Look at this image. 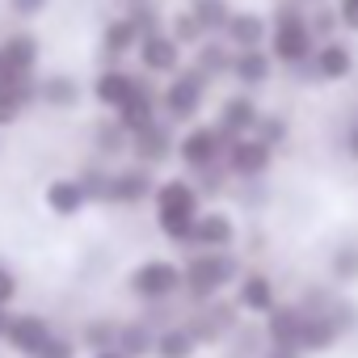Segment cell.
Returning <instances> with one entry per match:
<instances>
[{
    "mask_svg": "<svg viewBox=\"0 0 358 358\" xmlns=\"http://www.w3.org/2000/svg\"><path fill=\"white\" fill-rule=\"evenodd\" d=\"M266 47L278 59V68H287V72L303 68L316 55V47H320L316 30L308 22V5H299V0H278L274 13H270V38H266Z\"/></svg>",
    "mask_w": 358,
    "mask_h": 358,
    "instance_id": "1",
    "label": "cell"
},
{
    "mask_svg": "<svg viewBox=\"0 0 358 358\" xmlns=\"http://www.w3.org/2000/svg\"><path fill=\"white\" fill-rule=\"evenodd\" d=\"M156 224L173 245H194V224L203 215V190L186 177H169L156 186Z\"/></svg>",
    "mask_w": 358,
    "mask_h": 358,
    "instance_id": "2",
    "label": "cell"
},
{
    "mask_svg": "<svg viewBox=\"0 0 358 358\" xmlns=\"http://www.w3.org/2000/svg\"><path fill=\"white\" fill-rule=\"evenodd\" d=\"M228 282H241V262L228 249H199L186 262V291L194 303L215 299Z\"/></svg>",
    "mask_w": 358,
    "mask_h": 358,
    "instance_id": "3",
    "label": "cell"
},
{
    "mask_svg": "<svg viewBox=\"0 0 358 358\" xmlns=\"http://www.w3.org/2000/svg\"><path fill=\"white\" fill-rule=\"evenodd\" d=\"M354 72H358V47L350 43V34L324 38L316 47V55L303 68H295V76L308 80V85H345Z\"/></svg>",
    "mask_w": 358,
    "mask_h": 358,
    "instance_id": "4",
    "label": "cell"
},
{
    "mask_svg": "<svg viewBox=\"0 0 358 358\" xmlns=\"http://www.w3.org/2000/svg\"><path fill=\"white\" fill-rule=\"evenodd\" d=\"M207 89H211V76H203L194 64H190V68H177V72L169 76L164 93H160L164 118H169V122H190V118H199L203 106H207Z\"/></svg>",
    "mask_w": 358,
    "mask_h": 358,
    "instance_id": "5",
    "label": "cell"
},
{
    "mask_svg": "<svg viewBox=\"0 0 358 358\" xmlns=\"http://www.w3.org/2000/svg\"><path fill=\"white\" fill-rule=\"evenodd\" d=\"M228 143H232V135H224L220 122H194L182 139H177V156H182V164H186L190 173H199V169L224 164Z\"/></svg>",
    "mask_w": 358,
    "mask_h": 358,
    "instance_id": "6",
    "label": "cell"
},
{
    "mask_svg": "<svg viewBox=\"0 0 358 358\" xmlns=\"http://www.w3.org/2000/svg\"><path fill=\"white\" fill-rule=\"evenodd\" d=\"M274 152H278V148H270L266 139H257V135H241V139L228 143L224 164H228V173L236 177V182H266L270 169H274Z\"/></svg>",
    "mask_w": 358,
    "mask_h": 358,
    "instance_id": "7",
    "label": "cell"
},
{
    "mask_svg": "<svg viewBox=\"0 0 358 358\" xmlns=\"http://www.w3.org/2000/svg\"><path fill=\"white\" fill-rule=\"evenodd\" d=\"M182 287H186V266L164 262V257H152V262H143L131 274V291L139 299H169L173 291H182Z\"/></svg>",
    "mask_w": 358,
    "mask_h": 358,
    "instance_id": "8",
    "label": "cell"
},
{
    "mask_svg": "<svg viewBox=\"0 0 358 358\" xmlns=\"http://www.w3.org/2000/svg\"><path fill=\"white\" fill-rule=\"evenodd\" d=\"M333 308V303H329ZM329 308H316V312H308L303 308V324H299V350L308 354V358H316V354H329V350H337L341 345V324L333 320V312Z\"/></svg>",
    "mask_w": 358,
    "mask_h": 358,
    "instance_id": "9",
    "label": "cell"
},
{
    "mask_svg": "<svg viewBox=\"0 0 358 358\" xmlns=\"http://www.w3.org/2000/svg\"><path fill=\"white\" fill-rule=\"evenodd\" d=\"M182 43H177L169 30H156V34H148V38H139V64H143V72L148 76H173L177 68H182Z\"/></svg>",
    "mask_w": 358,
    "mask_h": 358,
    "instance_id": "10",
    "label": "cell"
},
{
    "mask_svg": "<svg viewBox=\"0 0 358 358\" xmlns=\"http://www.w3.org/2000/svg\"><path fill=\"white\" fill-rule=\"evenodd\" d=\"M257 118H262V106H257V97H253L249 89H236V93H228V97L220 101V110H215V122H220V131H224V135H232V139H241V135H253Z\"/></svg>",
    "mask_w": 358,
    "mask_h": 358,
    "instance_id": "11",
    "label": "cell"
},
{
    "mask_svg": "<svg viewBox=\"0 0 358 358\" xmlns=\"http://www.w3.org/2000/svg\"><path fill=\"white\" fill-rule=\"evenodd\" d=\"M274 72H278V59L270 55V47H245V51H236V59H232V80H236L241 89H249V93L266 89V85L274 80Z\"/></svg>",
    "mask_w": 358,
    "mask_h": 358,
    "instance_id": "12",
    "label": "cell"
},
{
    "mask_svg": "<svg viewBox=\"0 0 358 358\" xmlns=\"http://www.w3.org/2000/svg\"><path fill=\"white\" fill-rule=\"evenodd\" d=\"M236 303H241V312H249V316H270L282 299H278V287H274V278H270L266 270H249V274H241V282H236Z\"/></svg>",
    "mask_w": 358,
    "mask_h": 358,
    "instance_id": "13",
    "label": "cell"
},
{
    "mask_svg": "<svg viewBox=\"0 0 358 358\" xmlns=\"http://www.w3.org/2000/svg\"><path fill=\"white\" fill-rule=\"evenodd\" d=\"M224 38H228L236 51H245V47H266V38H270V13L236 9L232 22L224 26Z\"/></svg>",
    "mask_w": 358,
    "mask_h": 358,
    "instance_id": "14",
    "label": "cell"
},
{
    "mask_svg": "<svg viewBox=\"0 0 358 358\" xmlns=\"http://www.w3.org/2000/svg\"><path fill=\"white\" fill-rule=\"evenodd\" d=\"M131 152L139 156V164H164L173 152H177V139H173V131H169V122H152V127H143V131H135L131 135Z\"/></svg>",
    "mask_w": 358,
    "mask_h": 358,
    "instance_id": "15",
    "label": "cell"
},
{
    "mask_svg": "<svg viewBox=\"0 0 358 358\" xmlns=\"http://www.w3.org/2000/svg\"><path fill=\"white\" fill-rule=\"evenodd\" d=\"M232 59H236V47H232L224 34H211V38H203V43L194 47V68H199L203 76H211V80L232 76Z\"/></svg>",
    "mask_w": 358,
    "mask_h": 358,
    "instance_id": "16",
    "label": "cell"
},
{
    "mask_svg": "<svg viewBox=\"0 0 358 358\" xmlns=\"http://www.w3.org/2000/svg\"><path fill=\"white\" fill-rule=\"evenodd\" d=\"M194 245L199 249H232L236 245V220L228 211H203L194 224Z\"/></svg>",
    "mask_w": 358,
    "mask_h": 358,
    "instance_id": "17",
    "label": "cell"
},
{
    "mask_svg": "<svg viewBox=\"0 0 358 358\" xmlns=\"http://www.w3.org/2000/svg\"><path fill=\"white\" fill-rule=\"evenodd\" d=\"M152 194H156V182H152L148 169H122V173L110 177V203L135 207V203H143V199H152Z\"/></svg>",
    "mask_w": 358,
    "mask_h": 358,
    "instance_id": "18",
    "label": "cell"
},
{
    "mask_svg": "<svg viewBox=\"0 0 358 358\" xmlns=\"http://www.w3.org/2000/svg\"><path fill=\"white\" fill-rule=\"evenodd\" d=\"M299 324H303V303H278L266 316V345H299Z\"/></svg>",
    "mask_w": 358,
    "mask_h": 358,
    "instance_id": "19",
    "label": "cell"
},
{
    "mask_svg": "<svg viewBox=\"0 0 358 358\" xmlns=\"http://www.w3.org/2000/svg\"><path fill=\"white\" fill-rule=\"evenodd\" d=\"M114 114H118V122L135 135V131H143V127H152V122H156V93L139 80V89H135V93H131Z\"/></svg>",
    "mask_w": 358,
    "mask_h": 358,
    "instance_id": "20",
    "label": "cell"
},
{
    "mask_svg": "<svg viewBox=\"0 0 358 358\" xmlns=\"http://www.w3.org/2000/svg\"><path fill=\"white\" fill-rule=\"evenodd\" d=\"M135 89H139V76H131L127 68H106V72L97 76V85H93L97 101H101V106H110V110H118Z\"/></svg>",
    "mask_w": 358,
    "mask_h": 358,
    "instance_id": "21",
    "label": "cell"
},
{
    "mask_svg": "<svg viewBox=\"0 0 358 358\" xmlns=\"http://www.w3.org/2000/svg\"><path fill=\"white\" fill-rule=\"evenodd\" d=\"M139 26L131 22V17H114L106 30H101V51L110 55V59H122V55H131V51H139Z\"/></svg>",
    "mask_w": 358,
    "mask_h": 358,
    "instance_id": "22",
    "label": "cell"
},
{
    "mask_svg": "<svg viewBox=\"0 0 358 358\" xmlns=\"http://www.w3.org/2000/svg\"><path fill=\"white\" fill-rule=\"evenodd\" d=\"M22 354H38L47 341H51V329H47V320L43 316H17V320H9V333H5Z\"/></svg>",
    "mask_w": 358,
    "mask_h": 358,
    "instance_id": "23",
    "label": "cell"
},
{
    "mask_svg": "<svg viewBox=\"0 0 358 358\" xmlns=\"http://www.w3.org/2000/svg\"><path fill=\"white\" fill-rule=\"evenodd\" d=\"M329 282L333 287H354L358 282V241H341L333 253H329Z\"/></svg>",
    "mask_w": 358,
    "mask_h": 358,
    "instance_id": "24",
    "label": "cell"
},
{
    "mask_svg": "<svg viewBox=\"0 0 358 358\" xmlns=\"http://www.w3.org/2000/svg\"><path fill=\"white\" fill-rule=\"evenodd\" d=\"M194 350H199V337L190 333V324L156 333V358H194Z\"/></svg>",
    "mask_w": 358,
    "mask_h": 358,
    "instance_id": "25",
    "label": "cell"
},
{
    "mask_svg": "<svg viewBox=\"0 0 358 358\" xmlns=\"http://www.w3.org/2000/svg\"><path fill=\"white\" fill-rule=\"evenodd\" d=\"M85 203H89V194H85L80 182H51V186H47V207H51L55 215H76Z\"/></svg>",
    "mask_w": 358,
    "mask_h": 358,
    "instance_id": "26",
    "label": "cell"
},
{
    "mask_svg": "<svg viewBox=\"0 0 358 358\" xmlns=\"http://www.w3.org/2000/svg\"><path fill=\"white\" fill-rule=\"evenodd\" d=\"M203 26H207V34H224V26L232 22V0H190V5H186Z\"/></svg>",
    "mask_w": 358,
    "mask_h": 358,
    "instance_id": "27",
    "label": "cell"
},
{
    "mask_svg": "<svg viewBox=\"0 0 358 358\" xmlns=\"http://www.w3.org/2000/svg\"><path fill=\"white\" fill-rule=\"evenodd\" d=\"M0 55H5L13 68H22V72H30L34 68V59H38V38L30 34V30H17V34H9L5 38V47H0Z\"/></svg>",
    "mask_w": 358,
    "mask_h": 358,
    "instance_id": "28",
    "label": "cell"
},
{
    "mask_svg": "<svg viewBox=\"0 0 358 358\" xmlns=\"http://www.w3.org/2000/svg\"><path fill=\"white\" fill-rule=\"evenodd\" d=\"M253 135H257V139H266L270 148H287V143H291V118H287L282 110H262V118H257Z\"/></svg>",
    "mask_w": 358,
    "mask_h": 358,
    "instance_id": "29",
    "label": "cell"
},
{
    "mask_svg": "<svg viewBox=\"0 0 358 358\" xmlns=\"http://www.w3.org/2000/svg\"><path fill=\"white\" fill-rule=\"evenodd\" d=\"M308 22H312V30H316V38L324 43V38H337V34H345V26H341V13H337V5L333 0H316V5H308Z\"/></svg>",
    "mask_w": 358,
    "mask_h": 358,
    "instance_id": "30",
    "label": "cell"
},
{
    "mask_svg": "<svg viewBox=\"0 0 358 358\" xmlns=\"http://www.w3.org/2000/svg\"><path fill=\"white\" fill-rule=\"evenodd\" d=\"M38 97H43L47 106L68 110V106H76V101H80V85H76L72 76H47V80L38 85Z\"/></svg>",
    "mask_w": 358,
    "mask_h": 358,
    "instance_id": "31",
    "label": "cell"
},
{
    "mask_svg": "<svg viewBox=\"0 0 358 358\" xmlns=\"http://www.w3.org/2000/svg\"><path fill=\"white\" fill-rule=\"evenodd\" d=\"M118 350L127 358H143V354H156V333L148 324H122L118 329Z\"/></svg>",
    "mask_w": 358,
    "mask_h": 358,
    "instance_id": "32",
    "label": "cell"
},
{
    "mask_svg": "<svg viewBox=\"0 0 358 358\" xmlns=\"http://www.w3.org/2000/svg\"><path fill=\"white\" fill-rule=\"evenodd\" d=\"M169 34L182 43V47H190V51H194L203 38H211V34H207V26H203L190 9H182V13H173V17H169Z\"/></svg>",
    "mask_w": 358,
    "mask_h": 358,
    "instance_id": "33",
    "label": "cell"
},
{
    "mask_svg": "<svg viewBox=\"0 0 358 358\" xmlns=\"http://www.w3.org/2000/svg\"><path fill=\"white\" fill-rule=\"evenodd\" d=\"M127 17L139 26V34L148 38V34H156V30H164V17H160V9L152 5V0H143V5H131L127 9Z\"/></svg>",
    "mask_w": 358,
    "mask_h": 358,
    "instance_id": "34",
    "label": "cell"
},
{
    "mask_svg": "<svg viewBox=\"0 0 358 358\" xmlns=\"http://www.w3.org/2000/svg\"><path fill=\"white\" fill-rule=\"evenodd\" d=\"M127 143H131V131H127L118 118L106 122V127H97V148H101V152H122Z\"/></svg>",
    "mask_w": 358,
    "mask_h": 358,
    "instance_id": "35",
    "label": "cell"
},
{
    "mask_svg": "<svg viewBox=\"0 0 358 358\" xmlns=\"http://www.w3.org/2000/svg\"><path fill=\"white\" fill-rule=\"evenodd\" d=\"M329 312H333V320L341 324V333H345V337H354V333H358V303H350V299H341V295H337Z\"/></svg>",
    "mask_w": 358,
    "mask_h": 358,
    "instance_id": "36",
    "label": "cell"
},
{
    "mask_svg": "<svg viewBox=\"0 0 358 358\" xmlns=\"http://www.w3.org/2000/svg\"><path fill=\"white\" fill-rule=\"evenodd\" d=\"M80 186H85L89 199H110V173H101V169H85Z\"/></svg>",
    "mask_w": 358,
    "mask_h": 358,
    "instance_id": "37",
    "label": "cell"
},
{
    "mask_svg": "<svg viewBox=\"0 0 358 358\" xmlns=\"http://www.w3.org/2000/svg\"><path fill=\"white\" fill-rule=\"evenodd\" d=\"M333 5H337V13H341L345 34H350V38H358V0H333Z\"/></svg>",
    "mask_w": 358,
    "mask_h": 358,
    "instance_id": "38",
    "label": "cell"
},
{
    "mask_svg": "<svg viewBox=\"0 0 358 358\" xmlns=\"http://www.w3.org/2000/svg\"><path fill=\"white\" fill-rule=\"evenodd\" d=\"M22 118V101L9 93V89H0V127H9V122H17Z\"/></svg>",
    "mask_w": 358,
    "mask_h": 358,
    "instance_id": "39",
    "label": "cell"
},
{
    "mask_svg": "<svg viewBox=\"0 0 358 358\" xmlns=\"http://www.w3.org/2000/svg\"><path fill=\"white\" fill-rule=\"evenodd\" d=\"M341 152H345V160H354V164H358V118L341 131Z\"/></svg>",
    "mask_w": 358,
    "mask_h": 358,
    "instance_id": "40",
    "label": "cell"
},
{
    "mask_svg": "<svg viewBox=\"0 0 358 358\" xmlns=\"http://www.w3.org/2000/svg\"><path fill=\"white\" fill-rule=\"evenodd\" d=\"M85 337H89L93 345H110V341L118 337V329H114V324H89V329H85Z\"/></svg>",
    "mask_w": 358,
    "mask_h": 358,
    "instance_id": "41",
    "label": "cell"
},
{
    "mask_svg": "<svg viewBox=\"0 0 358 358\" xmlns=\"http://www.w3.org/2000/svg\"><path fill=\"white\" fill-rule=\"evenodd\" d=\"M34 358H72V345H68V341H59V337H51Z\"/></svg>",
    "mask_w": 358,
    "mask_h": 358,
    "instance_id": "42",
    "label": "cell"
},
{
    "mask_svg": "<svg viewBox=\"0 0 358 358\" xmlns=\"http://www.w3.org/2000/svg\"><path fill=\"white\" fill-rule=\"evenodd\" d=\"M9 5H13V13H17V17H34V13H43V9H47V0H9Z\"/></svg>",
    "mask_w": 358,
    "mask_h": 358,
    "instance_id": "43",
    "label": "cell"
},
{
    "mask_svg": "<svg viewBox=\"0 0 358 358\" xmlns=\"http://www.w3.org/2000/svg\"><path fill=\"white\" fill-rule=\"evenodd\" d=\"M13 295H17V282H13V274L5 266H0V303H9Z\"/></svg>",
    "mask_w": 358,
    "mask_h": 358,
    "instance_id": "44",
    "label": "cell"
},
{
    "mask_svg": "<svg viewBox=\"0 0 358 358\" xmlns=\"http://www.w3.org/2000/svg\"><path fill=\"white\" fill-rule=\"evenodd\" d=\"M266 358H308L299 345H266Z\"/></svg>",
    "mask_w": 358,
    "mask_h": 358,
    "instance_id": "45",
    "label": "cell"
},
{
    "mask_svg": "<svg viewBox=\"0 0 358 358\" xmlns=\"http://www.w3.org/2000/svg\"><path fill=\"white\" fill-rule=\"evenodd\" d=\"M9 333V316H5V303H0V337Z\"/></svg>",
    "mask_w": 358,
    "mask_h": 358,
    "instance_id": "46",
    "label": "cell"
},
{
    "mask_svg": "<svg viewBox=\"0 0 358 358\" xmlns=\"http://www.w3.org/2000/svg\"><path fill=\"white\" fill-rule=\"evenodd\" d=\"M97 358H127V354H122V350H101Z\"/></svg>",
    "mask_w": 358,
    "mask_h": 358,
    "instance_id": "47",
    "label": "cell"
},
{
    "mask_svg": "<svg viewBox=\"0 0 358 358\" xmlns=\"http://www.w3.org/2000/svg\"><path fill=\"white\" fill-rule=\"evenodd\" d=\"M122 5H127V9H131V5H143V0H122Z\"/></svg>",
    "mask_w": 358,
    "mask_h": 358,
    "instance_id": "48",
    "label": "cell"
}]
</instances>
